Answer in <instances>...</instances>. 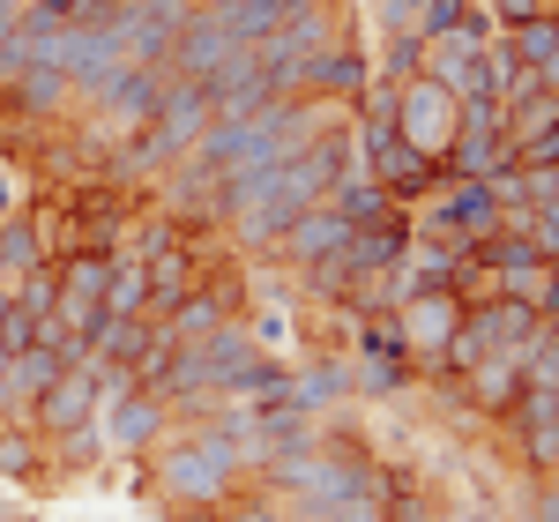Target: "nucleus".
Wrapping results in <instances>:
<instances>
[{
	"label": "nucleus",
	"instance_id": "49530a36",
	"mask_svg": "<svg viewBox=\"0 0 559 522\" xmlns=\"http://www.w3.org/2000/svg\"><path fill=\"white\" fill-rule=\"evenodd\" d=\"M8 358H15V351H8V344H0V381H8Z\"/></svg>",
	"mask_w": 559,
	"mask_h": 522
},
{
	"label": "nucleus",
	"instance_id": "20e7f679",
	"mask_svg": "<svg viewBox=\"0 0 559 522\" xmlns=\"http://www.w3.org/2000/svg\"><path fill=\"white\" fill-rule=\"evenodd\" d=\"M358 165L381 179L403 210H411V202H426L432 187L448 179V165H440V157H426V150H411V142H373V150H358Z\"/></svg>",
	"mask_w": 559,
	"mask_h": 522
},
{
	"label": "nucleus",
	"instance_id": "de8ad7c7",
	"mask_svg": "<svg viewBox=\"0 0 559 522\" xmlns=\"http://www.w3.org/2000/svg\"><path fill=\"white\" fill-rule=\"evenodd\" d=\"M0 522H23V515H15V508H8V500H0Z\"/></svg>",
	"mask_w": 559,
	"mask_h": 522
},
{
	"label": "nucleus",
	"instance_id": "aec40b11",
	"mask_svg": "<svg viewBox=\"0 0 559 522\" xmlns=\"http://www.w3.org/2000/svg\"><path fill=\"white\" fill-rule=\"evenodd\" d=\"M508 52H515L522 68H537V75H552L559 68V15H537V23H522V31H500Z\"/></svg>",
	"mask_w": 559,
	"mask_h": 522
},
{
	"label": "nucleus",
	"instance_id": "39448f33",
	"mask_svg": "<svg viewBox=\"0 0 559 522\" xmlns=\"http://www.w3.org/2000/svg\"><path fill=\"white\" fill-rule=\"evenodd\" d=\"M411 239H418V232H411V210H395L388 224H358V232H344V247H336V261H344L350 276L366 284V276H388L395 261L411 254Z\"/></svg>",
	"mask_w": 559,
	"mask_h": 522
},
{
	"label": "nucleus",
	"instance_id": "a18cd8bd",
	"mask_svg": "<svg viewBox=\"0 0 559 522\" xmlns=\"http://www.w3.org/2000/svg\"><path fill=\"white\" fill-rule=\"evenodd\" d=\"M8 31H15V15H8V8H0V38H8Z\"/></svg>",
	"mask_w": 559,
	"mask_h": 522
},
{
	"label": "nucleus",
	"instance_id": "393cba45",
	"mask_svg": "<svg viewBox=\"0 0 559 522\" xmlns=\"http://www.w3.org/2000/svg\"><path fill=\"white\" fill-rule=\"evenodd\" d=\"M105 313H150V276H142V261L112 254V276H105Z\"/></svg>",
	"mask_w": 559,
	"mask_h": 522
},
{
	"label": "nucleus",
	"instance_id": "b1692460",
	"mask_svg": "<svg viewBox=\"0 0 559 522\" xmlns=\"http://www.w3.org/2000/svg\"><path fill=\"white\" fill-rule=\"evenodd\" d=\"M477 313H485V329H492L500 351H522L530 336H537V321H545V313H530V306H515V299H485Z\"/></svg>",
	"mask_w": 559,
	"mask_h": 522
},
{
	"label": "nucleus",
	"instance_id": "a878e982",
	"mask_svg": "<svg viewBox=\"0 0 559 522\" xmlns=\"http://www.w3.org/2000/svg\"><path fill=\"white\" fill-rule=\"evenodd\" d=\"M492 276H500V299L545 313V284H552V261H545V254H537V261H515V269H492Z\"/></svg>",
	"mask_w": 559,
	"mask_h": 522
},
{
	"label": "nucleus",
	"instance_id": "f8f14e48",
	"mask_svg": "<svg viewBox=\"0 0 559 522\" xmlns=\"http://www.w3.org/2000/svg\"><path fill=\"white\" fill-rule=\"evenodd\" d=\"M321 210H329V217H344L350 232H358V224H388L395 210H403V202H395V194H388L381 179H373L366 165H358V173H344L336 187H329V194H321Z\"/></svg>",
	"mask_w": 559,
	"mask_h": 522
},
{
	"label": "nucleus",
	"instance_id": "7c9ffc66",
	"mask_svg": "<svg viewBox=\"0 0 559 522\" xmlns=\"http://www.w3.org/2000/svg\"><path fill=\"white\" fill-rule=\"evenodd\" d=\"M373 75H381V83H418V75H426V38H411V31H403V38H388Z\"/></svg>",
	"mask_w": 559,
	"mask_h": 522
},
{
	"label": "nucleus",
	"instance_id": "9d476101",
	"mask_svg": "<svg viewBox=\"0 0 559 522\" xmlns=\"http://www.w3.org/2000/svg\"><path fill=\"white\" fill-rule=\"evenodd\" d=\"M202 90H210V120H254L261 105H269V75H261L254 52H231Z\"/></svg>",
	"mask_w": 559,
	"mask_h": 522
},
{
	"label": "nucleus",
	"instance_id": "e433bc0d",
	"mask_svg": "<svg viewBox=\"0 0 559 522\" xmlns=\"http://www.w3.org/2000/svg\"><path fill=\"white\" fill-rule=\"evenodd\" d=\"M134 8H142V15H150V23H173V31H187V23H194V15H202V8H194V0H134Z\"/></svg>",
	"mask_w": 559,
	"mask_h": 522
},
{
	"label": "nucleus",
	"instance_id": "5701e85b",
	"mask_svg": "<svg viewBox=\"0 0 559 522\" xmlns=\"http://www.w3.org/2000/svg\"><path fill=\"white\" fill-rule=\"evenodd\" d=\"M52 299H60V261H38V269H23V276L8 284V306H15V313H31V321H45Z\"/></svg>",
	"mask_w": 559,
	"mask_h": 522
},
{
	"label": "nucleus",
	"instance_id": "79ce46f5",
	"mask_svg": "<svg viewBox=\"0 0 559 522\" xmlns=\"http://www.w3.org/2000/svg\"><path fill=\"white\" fill-rule=\"evenodd\" d=\"M545 321H559V261H552V284H545Z\"/></svg>",
	"mask_w": 559,
	"mask_h": 522
},
{
	"label": "nucleus",
	"instance_id": "c9c22d12",
	"mask_svg": "<svg viewBox=\"0 0 559 522\" xmlns=\"http://www.w3.org/2000/svg\"><path fill=\"white\" fill-rule=\"evenodd\" d=\"M247 336H254V351H284V344H292V313H276V306H269V313H254V329H247Z\"/></svg>",
	"mask_w": 559,
	"mask_h": 522
},
{
	"label": "nucleus",
	"instance_id": "c756f323",
	"mask_svg": "<svg viewBox=\"0 0 559 522\" xmlns=\"http://www.w3.org/2000/svg\"><path fill=\"white\" fill-rule=\"evenodd\" d=\"M522 381H537V389L559 381V321H537V336L522 344Z\"/></svg>",
	"mask_w": 559,
	"mask_h": 522
},
{
	"label": "nucleus",
	"instance_id": "7ed1b4c3",
	"mask_svg": "<svg viewBox=\"0 0 559 522\" xmlns=\"http://www.w3.org/2000/svg\"><path fill=\"white\" fill-rule=\"evenodd\" d=\"M23 426L38 440H68V434H83V426H97V366H68V373L23 411Z\"/></svg>",
	"mask_w": 559,
	"mask_h": 522
},
{
	"label": "nucleus",
	"instance_id": "dca6fc26",
	"mask_svg": "<svg viewBox=\"0 0 559 522\" xmlns=\"http://www.w3.org/2000/svg\"><path fill=\"white\" fill-rule=\"evenodd\" d=\"M68 97H75V83H68L60 68H23L15 83L0 90V105H8V112H23V120H52Z\"/></svg>",
	"mask_w": 559,
	"mask_h": 522
},
{
	"label": "nucleus",
	"instance_id": "72a5a7b5",
	"mask_svg": "<svg viewBox=\"0 0 559 522\" xmlns=\"http://www.w3.org/2000/svg\"><path fill=\"white\" fill-rule=\"evenodd\" d=\"M31 194H38V187H31V173H23L15 157H0V224L23 217V210H31Z\"/></svg>",
	"mask_w": 559,
	"mask_h": 522
},
{
	"label": "nucleus",
	"instance_id": "c85d7f7f",
	"mask_svg": "<svg viewBox=\"0 0 559 522\" xmlns=\"http://www.w3.org/2000/svg\"><path fill=\"white\" fill-rule=\"evenodd\" d=\"M38 261H45V254H38V239H31V224L8 217V224H0V292H8L23 269H38Z\"/></svg>",
	"mask_w": 559,
	"mask_h": 522
},
{
	"label": "nucleus",
	"instance_id": "3c124183",
	"mask_svg": "<svg viewBox=\"0 0 559 522\" xmlns=\"http://www.w3.org/2000/svg\"><path fill=\"white\" fill-rule=\"evenodd\" d=\"M0 313H8V292H0Z\"/></svg>",
	"mask_w": 559,
	"mask_h": 522
},
{
	"label": "nucleus",
	"instance_id": "c03bdc74",
	"mask_svg": "<svg viewBox=\"0 0 559 522\" xmlns=\"http://www.w3.org/2000/svg\"><path fill=\"white\" fill-rule=\"evenodd\" d=\"M537 522H559V493H545V508H537Z\"/></svg>",
	"mask_w": 559,
	"mask_h": 522
},
{
	"label": "nucleus",
	"instance_id": "ea45409f",
	"mask_svg": "<svg viewBox=\"0 0 559 522\" xmlns=\"http://www.w3.org/2000/svg\"><path fill=\"white\" fill-rule=\"evenodd\" d=\"M515 165H559V128H545L537 142H522V150H515Z\"/></svg>",
	"mask_w": 559,
	"mask_h": 522
},
{
	"label": "nucleus",
	"instance_id": "58836bf2",
	"mask_svg": "<svg viewBox=\"0 0 559 522\" xmlns=\"http://www.w3.org/2000/svg\"><path fill=\"white\" fill-rule=\"evenodd\" d=\"M530 239H537V254H545V261H559V202L537 210V232H530Z\"/></svg>",
	"mask_w": 559,
	"mask_h": 522
},
{
	"label": "nucleus",
	"instance_id": "412c9836",
	"mask_svg": "<svg viewBox=\"0 0 559 522\" xmlns=\"http://www.w3.org/2000/svg\"><path fill=\"white\" fill-rule=\"evenodd\" d=\"M45 455H52V448H45L31 426H8V418H0V478L31 485V478L45 471Z\"/></svg>",
	"mask_w": 559,
	"mask_h": 522
},
{
	"label": "nucleus",
	"instance_id": "4468645a",
	"mask_svg": "<svg viewBox=\"0 0 559 522\" xmlns=\"http://www.w3.org/2000/svg\"><path fill=\"white\" fill-rule=\"evenodd\" d=\"M142 276H150V313H173L194 284H202V254H194V239L187 247H165V254L142 261Z\"/></svg>",
	"mask_w": 559,
	"mask_h": 522
},
{
	"label": "nucleus",
	"instance_id": "f704fd0d",
	"mask_svg": "<svg viewBox=\"0 0 559 522\" xmlns=\"http://www.w3.org/2000/svg\"><path fill=\"white\" fill-rule=\"evenodd\" d=\"M216 522H284V515H276V500H261V493H231V500L216 508Z\"/></svg>",
	"mask_w": 559,
	"mask_h": 522
},
{
	"label": "nucleus",
	"instance_id": "37998d69",
	"mask_svg": "<svg viewBox=\"0 0 559 522\" xmlns=\"http://www.w3.org/2000/svg\"><path fill=\"white\" fill-rule=\"evenodd\" d=\"M0 418H8V426H23V411H15V395L0 389Z\"/></svg>",
	"mask_w": 559,
	"mask_h": 522
},
{
	"label": "nucleus",
	"instance_id": "423d86ee",
	"mask_svg": "<svg viewBox=\"0 0 559 522\" xmlns=\"http://www.w3.org/2000/svg\"><path fill=\"white\" fill-rule=\"evenodd\" d=\"M97 418H105V440H112L120 455H150V448L165 440V426H173V411H165L150 389L120 395V403H97Z\"/></svg>",
	"mask_w": 559,
	"mask_h": 522
},
{
	"label": "nucleus",
	"instance_id": "2f4dec72",
	"mask_svg": "<svg viewBox=\"0 0 559 522\" xmlns=\"http://www.w3.org/2000/svg\"><path fill=\"white\" fill-rule=\"evenodd\" d=\"M306 292H313V299H344V306H358V276H350L336 254H329V261H306Z\"/></svg>",
	"mask_w": 559,
	"mask_h": 522
},
{
	"label": "nucleus",
	"instance_id": "cd10ccee",
	"mask_svg": "<svg viewBox=\"0 0 559 522\" xmlns=\"http://www.w3.org/2000/svg\"><path fill=\"white\" fill-rule=\"evenodd\" d=\"M284 395H292L306 418H313V411H329L336 395H350V373H344V366H313V373H306V381H292Z\"/></svg>",
	"mask_w": 559,
	"mask_h": 522
},
{
	"label": "nucleus",
	"instance_id": "bb28decb",
	"mask_svg": "<svg viewBox=\"0 0 559 522\" xmlns=\"http://www.w3.org/2000/svg\"><path fill=\"white\" fill-rule=\"evenodd\" d=\"M105 276H112V254H68L60 261V292H68V299L105 306Z\"/></svg>",
	"mask_w": 559,
	"mask_h": 522
},
{
	"label": "nucleus",
	"instance_id": "8fccbe9b",
	"mask_svg": "<svg viewBox=\"0 0 559 522\" xmlns=\"http://www.w3.org/2000/svg\"><path fill=\"white\" fill-rule=\"evenodd\" d=\"M0 8H8V15H15V8H23V0H0Z\"/></svg>",
	"mask_w": 559,
	"mask_h": 522
},
{
	"label": "nucleus",
	"instance_id": "a211bd4d",
	"mask_svg": "<svg viewBox=\"0 0 559 522\" xmlns=\"http://www.w3.org/2000/svg\"><path fill=\"white\" fill-rule=\"evenodd\" d=\"M60 373H68V366H60V351L31 344V351H15V358H8V381H0V389L15 395V411H31V403H38V395L52 389Z\"/></svg>",
	"mask_w": 559,
	"mask_h": 522
},
{
	"label": "nucleus",
	"instance_id": "f3484780",
	"mask_svg": "<svg viewBox=\"0 0 559 522\" xmlns=\"http://www.w3.org/2000/svg\"><path fill=\"white\" fill-rule=\"evenodd\" d=\"M492 351H500V344H492L485 313H477V306H463V321L448 329V344H440V358H432V373H440V381H463L477 358H492Z\"/></svg>",
	"mask_w": 559,
	"mask_h": 522
},
{
	"label": "nucleus",
	"instance_id": "9b49d317",
	"mask_svg": "<svg viewBox=\"0 0 559 522\" xmlns=\"http://www.w3.org/2000/svg\"><path fill=\"white\" fill-rule=\"evenodd\" d=\"M231 52H254V45H231L216 15H194V23L179 31V45H173V60H165V68H173L179 83H210V75L224 68V60H231Z\"/></svg>",
	"mask_w": 559,
	"mask_h": 522
},
{
	"label": "nucleus",
	"instance_id": "09e8293b",
	"mask_svg": "<svg viewBox=\"0 0 559 522\" xmlns=\"http://www.w3.org/2000/svg\"><path fill=\"white\" fill-rule=\"evenodd\" d=\"M194 8H202V15H210V8H224V0H194Z\"/></svg>",
	"mask_w": 559,
	"mask_h": 522
},
{
	"label": "nucleus",
	"instance_id": "2eb2a0df",
	"mask_svg": "<svg viewBox=\"0 0 559 522\" xmlns=\"http://www.w3.org/2000/svg\"><path fill=\"white\" fill-rule=\"evenodd\" d=\"M157 134H173L179 150H194L202 142V128H210V90L202 83H165V97H157V120H150Z\"/></svg>",
	"mask_w": 559,
	"mask_h": 522
},
{
	"label": "nucleus",
	"instance_id": "ddd939ff",
	"mask_svg": "<svg viewBox=\"0 0 559 522\" xmlns=\"http://www.w3.org/2000/svg\"><path fill=\"white\" fill-rule=\"evenodd\" d=\"M463 395H471L485 418H508L522 395V351H492V358H477L471 373H463Z\"/></svg>",
	"mask_w": 559,
	"mask_h": 522
},
{
	"label": "nucleus",
	"instance_id": "4be33fe9",
	"mask_svg": "<svg viewBox=\"0 0 559 522\" xmlns=\"http://www.w3.org/2000/svg\"><path fill=\"white\" fill-rule=\"evenodd\" d=\"M165 247H187V232L173 224V210H165V217H142V210H134V224L120 232V247H112V254L150 261V254H165Z\"/></svg>",
	"mask_w": 559,
	"mask_h": 522
},
{
	"label": "nucleus",
	"instance_id": "f03ea898",
	"mask_svg": "<svg viewBox=\"0 0 559 522\" xmlns=\"http://www.w3.org/2000/svg\"><path fill=\"white\" fill-rule=\"evenodd\" d=\"M455 128H463V97L448 83H432V75L403 83V97H395V142H411V150H426V157H448Z\"/></svg>",
	"mask_w": 559,
	"mask_h": 522
},
{
	"label": "nucleus",
	"instance_id": "a19ab883",
	"mask_svg": "<svg viewBox=\"0 0 559 522\" xmlns=\"http://www.w3.org/2000/svg\"><path fill=\"white\" fill-rule=\"evenodd\" d=\"M173 522H216V508H165Z\"/></svg>",
	"mask_w": 559,
	"mask_h": 522
},
{
	"label": "nucleus",
	"instance_id": "0eeeda50",
	"mask_svg": "<svg viewBox=\"0 0 559 522\" xmlns=\"http://www.w3.org/2000/svg\"><path fill=\"white\" fill-rule=\"evenodd\" d=\"M373 83V60L358 52V45H329V52H313L299 68V97H336V105H358Z\"/></svg>",
	"mask_w": 559,
	"mask_h": 522
},
{
	"label": "nucleus",
	"instance_id": "473e14b6",
	"mask_svg": "<svg viewBox=\"0 0 559 522\" xmlns=\"http://www.w3.org/2000/svg\"><path fill=\"white\" fill-rule=\"evenodd\" d=\"M411 381V358H358L350 366V389H366V395H395Z\"/></svg>",
	"mask_w": 559,
	"mask_h": 522
},
{
	"label": "nucleus",
	"instance_id": "6ab92c4d",
	"mask_svg": "<svg viewBox=\"0 0 559 522\" xmlns=\"http://www.w3.org/2000/svg\"><path fill=\"white\" fill-rule=\"evenodd\" d=\"M344 232H350L344 217H329V210H306V217L284 232V254L299 261V269H306V261H329L336 247H344Z\"/></svg>",
	"mask_w": 559,
	"mask_h": 522
},
{
	"label": "nucleus",
	"instance_id": "1a4fd4ad",
	"mask_svg": "<svg viewBox=\"0 0 559 522\" xmlns=\"http://www.w3.org/2000/svg\"><path fill=\"white\" fill-rule=\"evenodd\" d=\"M231 306H239V284H231V276H210V284H194V292H187L173 313H157V321L173 329L179 344H210L216 329L231 321Z\"/></svg>",
	"mask_w": 559,
	"mask_h": 522
},
{
	"label": "nucleus",
	"instance_id": "6e6552de",
	"mask_svg": "<svg viewBox=\"0 0 559 522\" xmlns=\"http://www.w3.org/2000/svg\"><path fill=\"white\" fill-rule=\"evenodd\" d=\"M395 313V329H403V351L411 358H440V344H448V329L463 321V306H455V292H418V299H403V306H388Z\"/></svg>",
	"mask_w": 559,
	"mask_h": 522
},
{
	"label": "nucleus",
	"instance_id": "4c0bfd02",
	"mask_svg": "<svg viewBox=\"0 0 559 522\" xmlns=\"http://www.w3.org/2000/svg\"><path fill=\"white\" fill-rule=\"evenodd\" d=\"M0 344H8V351H31V344H38V321L8 306V313H0Z\"/></svg>",
	"mask_w": 559,
	"mask_h": 522
},
{
	"label": "nucleus",
	"instance_id": "f257e3e1",
	"mask_svg": "<svg viewBox=\"0 0 559 522\" xmlns=\"http://www.w3.org/2000/svg\"><path fill=\"white\" fill-rule=\"evenodd\" d=\"M247 463H261L254 434H231V426H194V434H179V426H165V440L150 448L142 471H150V493H157L165 508H224Z\"/></svg>",
	"mask_w": 559,
	"mask_h": 522
}]
</instances>
